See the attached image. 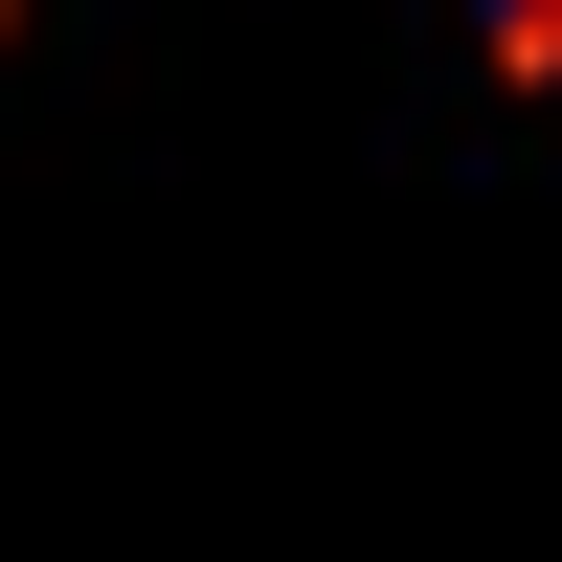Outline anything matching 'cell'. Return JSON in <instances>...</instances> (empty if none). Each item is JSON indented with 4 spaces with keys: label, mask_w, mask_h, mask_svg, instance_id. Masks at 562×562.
<instances>
[{
    "label": "cell",
    "mask_w": 562,
    "mask_h": 562,
    "mask_svg": "<svg viewBox=\"0 0 562 562\" xmlns=\"http://www.w3.org/2000/svg\"><path fill=\"white\" fill-rule=\"evenodd\" d=\"M495 68H518V90L562 68V0H495Z\"/></svg>",
    "instance_id": "obj_1"
}]
</instances>
